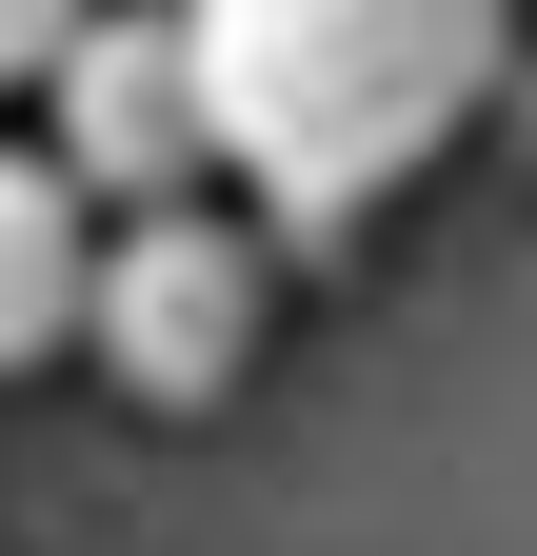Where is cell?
I'll list each match as a JSON object with an SVG mask.
<instances>
[{"label": "cell", "instance_id": "1", "mask_svg": "<svg viewBox=\"0 0 537 556\" xmlns=\"http://www.w3.org/2000/svg\"><path fill=\"white\" fill-rule=\"evenodd\" d=\"M179 21H199L220 160L279 199V239H299V258H339L378 199L498 100L517 0H179Z\"/></svg>", "mask_w": 537, "mask_h": 556}, {"label": "cell", "instance_id": "2", "mask_svg": "<svg viewBox=\"0 0 537 556\" xmlns=\"http://www.w3.org/2000/svg\"><path fill=\"white\" fill-rule=\"evenodd\" d=\"M259 338H279V258H259L220 199H120L100 299H80V358L140 397V417H199V397H239Z\"/></svg>", "mask_w": 537, "mask_h": 556}, {"label": "cell", "instance_id": "5", "mask_svg": "<svg viewBox=\"0 0 537 556\" xmlns=\"http://www.w3.org/2000/svg\"><path fill=\"white\" fill-rule=\"evenodd\" d=\"M100 0H0V80H60V40H80Z\"/></svg>", "mask_w": 537, "mask_h": 556}, {"label": "cell", "instance_id": "3", "mask_svg": "<svg viewBox=\"0 0 537 556\" xmlns=\"http://www.w3.org/2000/svg\"><path fill=\"white\" fill-rule=\"evenodd\" d=\"M40 100H60V160H80L100 199H199V179H220V100H199V21H179V0H160V21L100 0Z\"/></svg>", "mask_w": 537, "mask_h": 556}, {"label": "cell", "instance_id": "4", "mask_svg": "<svg viewBox=\"0 0 537 556\" xmlns=\"http://www.w3.org/2000/svg\"><path fill=\"white\" fill-rule=\"evenodd\" d=\"M80 160H21L0 139V378H40V358H80V299H100V219H80Z\"/></svg>", "mask_w": 537, "mask_h": 556}]
</instances>
